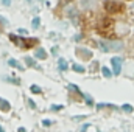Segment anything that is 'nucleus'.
<instances>
[{"label": "nucleus", "mask_w": 134, "mask_h": 132, "mask_svg": "<svg viewBox=\"0 0 134 132\" xmlns=\"http://www.w3.org/2000/svg\"><path fill=\"white\" fill-rule=\"evenodd\" d=\"M98 47L106 53V51H109V50H120V48L123 47V44H122L120 40H101L100 44H98Z\"/></svg>", "instance_id": "obj_1"}, {"label": "nucleus", "mask_w": 134, "mask_h": 132, "mask_svg": "<svg viewBox=\"0 0 134 132\" xmlns=\"http://www.w3.org/2000/svg\"><path fill=\"white\" fill-rule=\"evenodd\" d=\"M122 64H123V59H122V58L114 56V58L111 59V65H112L114 75H120V71H122Z\"/></svg>", "instance_id": "obj_2"}, {"label": "nucleus", "mask_w": 134, "mask_h": 132, "mask_svg": "<svg viewBox=\"0 0 134 132\" xmlns=\"http://www.w3.org/2000/svg\"><path fill=\"white\" fill-rule=\"evenodd\" d=\"M76 55L83 59H91L92 58V53L91 50H86V48H76Z\"/></svg>", "instance_id": "obj_3"}, {"label": "nucleus", "mask_w": 134, "mask_h": 132, "mask_svg": "<svg viewBox=\"0 0 134 132\" xmlns=\"http://www.w3.org/2000/svg\"><path fill=\"white\" fill-rule=\"evenodd\" d=\"M119 8H120L119 3H115V2H106V9H108V11L112 13V11H117Z\"/></svg>", "instance_id": "obj_4"}, {"label": "nucleus", "mask_w": 134, "mask_h": 132, "mask_svg": "<svg viewBox=\"0 0 134 132\" xmlns=\"http://www.w3.org/2000/svg\"><path fill=\"white\" fill-rule=\"evenodd\" d=\"M9 109H11V104H9L6 99L0 98V110H3V112H8Z\"/></svg>", "instance_id": "obj_5"}, {"label": "nucleus", "mask_w": 134, "mask_h": 132, "mask_svg": "<svg viewBox=\"0 0 134 132\" xmlns=\"http://www.w3.org/2000/svg\"><path fill=\"white\" fill-rule=\"evenodd\" d=\"M58 68H59L61 71H66L67 68H69V65H67V61L64 59V58H59V59H58Z\"/></svg>", "instance_id": "obj_6"}, {"label": "nucleus", "mask_w": 134, "mask_h": 132, "mask_svg": "<svg viewBox=\"0 0 134 132\" xmlns=\"http://www.w3.org/2000/svg\"><path fill=\"white\" fill-rule=\"evenodd\" d=\"M36 58H37V59H47L45 50H44V48H37V50H36Z\"/></svg>", "instance_id": "obj_7"}, {"label": "nucleus", "mask_w": 134, "mask_h": 132, "mask_svg": "<svg viewBox=\"0 0 134 132\" xmlns=\"http://www.w3.org/2000/svg\"><path fill=\"white\" fill-rule=\"evenodd\" d=\"M8 65L14 67V68H19V70H24V67L19 64V61H16V59H8Z\"/></svg>", "instance_id": "obj_8"}, {"label": "nucleus", "mask_w": 134, "mask_h": 132, "mask_svg": "<svg viewBox=\"0 0 134 132\" xmlns=\"http://www.w3.org/2000/svg\"><path fill=\"white\" fill-rule=\"evenodd\" d=\"M67 87H69V89H70V90H73V92H76V93H80V95H81V97H83V98H84V97H86V93H83V92H81V90H80V87H78V86H75V84H69V86H67Z\"/></svg>", "instance_id": "obj_9"}, {"label": "nucleus", "mask_w": 134, "mask_h": 132, "mask_svg": "<svg viewBox=\"0 0 134 132\" xmlns=\"http://www.w3.org/2000/svg\"><path fill=\"white\" fill-rule=\"evenodd\" d=\"M25 62H27L30 67H36V68H39V65L36 64V61H34L33 58H30V56H27V58H25Z\"/></svg>", "instance_id": "obj_10"}, {"label": "nucleus", "mask_w": 134, "mask_h": 132, "mask_svg": "<svg viewBox=\"0 0 134 132\" xmlns=\"http://www.w3.org/2000/svg\"><path fill=\"white\" fill-rule=\"evenodd\" d=\"M72 68H73L75 71H78V73H83V71L86 70L84 67H83V65H80V64H73V65H72Z\"/></svg>", "instance_id": "obj_11"}, {"label": "nucleus", "mask_w": 134, "mask_h": 132, "mask_svg": "<svg viewBox=\"0 0 134 132\" xmlns=\"http://www.w3.org/2000/svg\"><path fill=\"white\" fill-rule=\"evenodd\" d=\"M101 73H103L104 78H111V70H109L108 67H103V68H101Z\"/></svg>", "instance_id": "obj_12"}, {"label": "nucleus", "mask_w": 134, "mask_h": 132, "mask_svg": "<svg viewBox=\"0 0 134 132\" xmlns=\"http://www.w3.org/2000/svg\"><path fill=\"white\" fill-rule=\"evenodd\" d=\"M39 25H41V19L39 17H34L33 22H31V27L33 28H39Z\"/></svg>", "instance_id": "obj_13"}, {"label": "nucleus", "mask_w": 134, "mask_h": 132, "mask_svg": "<svg viewBox=\"0 0 134 132\" xmlns=\"http://www.w3.org/2000/svg\"><path fill=\"white\" fill-rule=\"evenodd\" d=\"M81 2H83V6H86V8H91L95 3V0H81Z\"/></svg>", "instance_id": "obj_14"}, {"label": "nucleus", "mask_w": 134, "mask_h": 132, "mask_svg": "<svg viewBox=\"0 0 134 132\" xmlns=\"http://www.w3.org/2000/svg\"><path fill=\"white\" fill-rule=\"evenodd\" d=\"M122 109H123V110H125L126 113H131V112L134 110L133 106H130V104H123V106H122Z\"/></svg>", "instance_id": "obj_15"}, {"label": "nucleus", "mask_w": 134, "mask_h": 132, "mask_svg": "<svg viewBox=\"0 0 134 132\" xmlns=\"http://www.w3.org/2000/svg\"><path fill=\"white\" fill-rule=\"evenodd\" d=\"M30 90H31L33 93H41V92H42V90H41V87H39V86H36V84H33V86L30 87Z\"/></svg>", "instance_id": "obj_16"}, {"label": "nucleus", "mask_w": 134, "mask_h": 132, "mask_svg": "<svg viewBox=\"0 0 134 132\" xmlns=\"http://www.w3.org/2000/svg\"><path fill=\"white\" fill-rule=\"evenodd\" d=\"M69 14H70V19H72V20H75V22H76V11H75V9H73V11H70V13H69Z\"/></svg>", "instance_id": "obj_17"}, {"label": "nucleus", "mask_w": 134, "mask_h": 132, "mask_svg": "<svg viewBox=\"0 0 134 132\" xmlns=\"http://www.w3.org/2000/svg\"><path fill=\"white\" fill-rule=\"evenodd\" d=\"M103 107H114V106L109 104V103H106V104H98V106H97V109H103Z\"/></svg>", "instance_id": "obj_18"}, {"label": "nucleus", "mask_w": 134, "mask_h": 132, "mask_svg": "<svg viewBox=\"0 0 134 132\" xmlns=\"http://www.w3.org/2000/svg\"><path fill=\"white\" fill-rule=\"evenodd\" d=\"M87 128H91V124H83V126H81V129H80V132H86V131H87Z\"/></svg>", "instance_id": "obj_19"}, {"label": "nucleus", "mask_w": 134, "mask_h": 132, "mask_svg": "<svg viewBox=\"0 0 134 132\" xmlns=\"http://www.w3.org/2000/svg\"><path fill=\"white\" fill-rule=\"evenodd\" d=\"M42 124H44V126H50V124H52V121H50V120H44V121H42Z\"/></svg>", "instance_id": "obj_20"}, {"label": "nucleus", "mask_w": 134, "mask_h": 132, "mask_svg": "<svg viewBox=\"0 0 134 132\" xmlns=\"http://www.w3.org/2000/svg\"><path fill=\"white\" fill-rule=\"evenodd\" d=\"M28 103H30V107H31V109H34V107H36V104H34V101H31V99H30Z\"/></svg>", "instance_id": "obj_21"}, {"label": "nucleus", "mask_w": 134, "mask_h": 132, "mask_svg": "<svg viewBox=\"0 0 134 132\" xmlns=\"http://www.w3.org/2000/svg\"><path fill=\"white\" fill-rule=\"evenodd\" d=\"M61 109V106H52V110H59Z\"/></svg>", "instance_id": "obj_22"}, {"label": "nucleus", "mask_w": 134, "mask_h": 132, "mask_svg": "<svg viewBox=\"0 0 134 132\" xmlns=\"http://www.w3.org/2000/svg\"><path fill=\"white\" fill-rule=\"evenodd\" d=\"M3 5H6V6H9V5H11V0H3Z\"/></svg>", "instance_id": "obj_23"}, {"label": "nucleus", "mask_w": 134, "mask_h": 132, "mask_svg": "<svg viewBox=\"0 0 134 132\" xmlns=\"http://www.w3.org/2000/svg\"><path fill=\"white\" fill-rule=\"evenodd\" d=\"M17 132H27V129H25V128H19V131Z\"/></svg>", "instance_id": "obj_24"}, {"label": "nucleus", "mask_w": 134, "mask_h": 132, "mask_svg": "<svg viewBox=\"0 0 134 132\" xmlns=\"http://www.w3.org/2000/svg\"><path fill=\"white\" fill-rule=\"evenodd\" d=\"M0 132H5V131H3V128H2V126H0Z\"/></svg>", "instance_id": "obj_25"}, {"label": "nucleus", "mask_w": 134, "mask_h": 132, "mask_svg": "<svg viewBox=\"0 0 134 132\" xmlns=\"http://www.w3.org/2000/svg\"><path fill=\"white\" fill-rule=\"evenodd\" d=\"M39 2H44V0H39Z\"/></svg>", "instance_id": "obj_26"}]
</instances>
